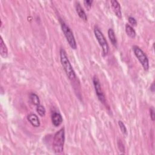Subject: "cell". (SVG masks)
<instances>
[{
  "mask_svg": "<svg viewBox=\"0 0 155 155\" xmlns=\"http://www.w3.org/2000/svg\"><path fill=\"white\" fill-rule=\"evenodd\" d=\"M128 20H129V23H130L131 26H136L137 25V21H136V19H135L134 18H133V17L130 16L129 18V19H128Z\"/></svg>",
  "mask_w": 155,
  "mask_h": 155,
  "instance_id": "obj_19",
  "label": "cell"
},
{
  "mask_svg": "<svg viewBox=\"0 0 155 155\" xmlns=\"http://www.w3.org/2000/svg\"><path fill=\"white\" fill-rule=\"evenodd\" d=\"M60 60L61 64L64 68V69L66 73L67 76L71 80L73 81L76 79V74L73 70V68L71 64V62L68 58L66 51L64 48H61L60 51Z\"/></svg>",
  "mask_w": 155,
  "mask_h": 155,
  "instance_id": "obj_1",
  "label": "cell"
},
{
  "mask_svg": "<svg viewBox=\"0 0 155 155\" xmlns=\"http://www.w3.org/2000/svg\"><path fill=\"white\" fill-rule=\"evenodd\" d=\"M151 91H152L153 92H154V83H153L152 85H151Z\"/></svg>",
  "mask_w": 155,
  "mask_h": 155,
  "instance_id": "obj_21",
  "label": "cell"
},
{
  "mask_svg": "<svg viewBox=\"0 0 155 155\" xmlns=\"http://www.w3.org/2000/svg\"><path fill=\"white\" fill-rule=\"evenodd\" d=\"M94 33L99 45L102 48L103 55H107L109 51V47L104 35H103L102 32L96 26H95L94 28Z\"/></svg>",
  "mask_w": 155,
  "mask_h": 155,
  "instance_id": "obj_4",
  "label": "cell"
},
{
  "mask_svg": "<svg viewBox=\"0 0 155 155\" xmlns=\"http://www.w3.org/2000/svg\"><path fill=\"white\" fill-rule=\"evenodd\" d=\"M150 117H151V120H153V121H154V118H155V114H154V110L153 108L150 109Z\"/></svg>",
  "mask_w": 155,
  "mask_h": 155,
  "instance_id": "obj_20",
  "label": "cell"
},
{
  "mask_svg": "<svg viewBox=\"0 0 155 155\" xmlns=\"http://www.w3.org/2000/svg\"><path fill=\"white\" fill-rule=\"evenodd\" d=\"M126 32L127 35L131 38H134L136 37V33L133 28L129 24H127L126 25Z\"/></svg>",
  "mask_w": 155,
  "mask_h": 155,
  "instance_id": "obj_14",
  "label": "cell"
},
{
  "mask_svg": "<svg viewBox=\"0 0 155 155\" xmlns=\"http://www.w3.org/2000/svg\"><path fill=\"white\" fill-rule=\"evenodd\" d=\"M65 142V129L62 128L54 135L53 141V149L55 153H60L63 151Z\"/></svg>",
  "mask_w": 155,
  "mask_h": 155,
  "instance_id": "obj_2",
  "label": "cell"
},
{
  "mask_svg": "<svg viewBox=\"0 0 155 155\" xmlns=\"http://www.w3.org/2000/svg\"><path fill=\"white\" fill-rule=\"evenodd\" d=\"M111 6L113 12H115V15L118 17L119 18H121L122 17V12H121V8H120V4L118 1L116 0H113L110 1Z\"/></svg>",
  "mask_w": 155,
  "mask_h": 155,
  "instance_id": "obj_7",
  "label": "cell"
},
{
  "mask_svg": "<svg viewBox=\"0 0 155 155\" xmlns=\"http://www.w3.org/2000/svg\"><path fill=\"white\" fill-rule=\"evenodd\" d=\"M92 3H93L92 0H85V1H84V4L85 6L87 9H90L91 8Z\"/></svg>",
  "mask_w": 155,
  "mask_h": 155,
  "instance_id": "obj_18",
  "label": "cell"
},
{
  "mask_svg": "<svg viewBox=\"0 0 155 155\" xmlns=\"http://www.w3.org/2000/svg\"><path fill=\"white\" fill-rule=\"evenodd\" d=\"M29 99L32 104H33V105H35L37 106L40 105V100L39 96L36 93H30L29 95Z\"/></svg>",
  "mask_w": 155,
  "mask_h": 155,
  "instance_id": "obj_12",
  "label": "cell"
},
{
  "mask_svg": "<svg viewBox=\"0 0 155 155\" xmlns=\"http://www.w3.org/2000/svg\"><path fill=\"white\" fill-rule=\"evenodd\" d=\"M118 148L119 149V151L123 153H125V147L121 140H119L118 141Z\"/></svg>",
  "mask_w": 155,
  "mask_h": 155,
  "instance_id": "obj_17",
  "label": "cell"
},
{
  "mask_svg": "<svg viewBox=\"0 0 155 155\" xmlns=\"http://www.w3.org/2000/svg\"><path fill=\"white\" fill-rule=\"evenodd\" d=\"M27 119L29 123L35 127H38L40 126V122L38 117L33 113H30L27 116Z\"/></svg>",
  "mask_w": 155,
  "mask_h": 155,
  "instance_id": "obj_9",
  "label": "cell"
},
{
  "mask_svg": "<svg viewBox=\"0 0 155 155\" xmlns=\"http://www.w3.org/2000/svg\"><path fill=\"white\" fill-rule=\"evenodd\" d=\"M118 125H119V128H120V130H121L122 133L124 134L127 135V128H126L125 124H124V123L123 121H121V120H119V121H118Z\"/></svg>",
  "mask_w": 155,
  "mask_h": 155,
  "instance_id": "obj_16",
  "label": "cell"
},
{
  "mask_svg": "<svg viewBox=\"0 0 155 155\" xmlns=\"http://www.w3.org/2000/svg\"><path fill=\"white\" fill-rule=\"evenodd\" d=\"M133 50L135 56L142 64L144 69L145 71H148L149 68L148 59L143 50L137 46H134L133 47Z\"/></svg>",
  "mask_w": 155,
  "mask_h": 155,
  "instance_id": "obj_5",
  "label": "cell"
},
{
  "mask_svg": "<svg viewBox=\"0 0 155 155\" xmlns=\"http://www.w3.org/2000/svg\"><path fill=\"white\" fill-rule=\"evenodd\" d=\"M51 121L55 127L60 126L62 123V117L61 115L57 112H54L51 115Z\"/></svg>",
  "mask_w": 155,
  "mask_h": 155,
  "instance_id": "obj_8",
  "label": "cell"
},
{
  "mask_svg": "<svg viewBox=\"0 0 155 155\" xmlns=\"http://www.w3.org/2000/svg\"><path fill=\"white\" fill-rule=\"evenodd\" d=\"M37 112L39 115L41 117H43L46 115V109L41 105H38L37 107Z\"/></svg>",
  "mask_w": 155,
  "mask_h": 155,
  "instance_id": "obj_15",
  "label": "cell"
},
{
  "mask_svg": "<svg viewBox=\"0 0 155 155\" xmlns=\"http://www.w3.org/2000/svg\"><path fill=\"white\" fill-rule=\"evenodd\" d=\"M108 35H109V38L110 39V42L112 43V44L114 46H116L117 45V40L115 36V33L114 30H113V29L110 28L108 30Z\"/></svg>",
  "mask_w": 155,
  "mask_h": 155,
  "instance_id": "obj_13",
  "label": "cell"
},
{
  "mask_svg": "<svg viewBox=\"0 0 155 155\" xmlns=\"http://www.w3.org/2000/svg\"><path fill=\"white\" fill-rule=\"evenodd\" d=\"M0 54L3 58H6L8 55V49L2 37L1 38V43H0Z\"/></svg>",
  "mask_w": 155,
  "mask_h": 155,
  "instance_id": "obj_11",
  "label": "cell"
},
{
  "mask_svg": "<svg viewBox=\"0 0 155 155\" xmlns=\"http://www.w3.org/2000/svg\"><path fill=\"white\" fill-rule=\"evenodd\" d=\"M93 83L95 89V91H96V95L98 96L99 100L104 104H106V100L105 95H104V93H103V91L102 90L100 81L96 76H95L93 78Z\"/></svg>",
  "mask_w": 155,
  "mask_h": 155,
  "instance_id": "obj_6",
  "label": "cell"
},
{
  "mask_svg": "<svg viewBox=\"0 0 155 155\" xmlns=\"http://www.w3.org/2000/svg\"><path fill=\"white\" fill-rule=\"evenodd\" d=\"M75 7H76V12L78 13V15H79V16L80 17V18L86 21L87 20V15H86V13L85 12V11L83 10L82 7H81L80 3L79 2H76V4H75Z\"/></svg>",
  "mask_w": 155,
  "mask_h": 155,
  "instance_id": "obj_10",
  "label": "cell"
},
{
  "mask_svg": "<svg viewBox=\"0 0 155 155\" xmlns=\"http://www.w3.org/2000/svg\"><path fill=\"white\" fill-rule=\"evenodd\" d=\"M60 23L61 26V29L62 30L64 34V35L67 39V42L69 44L70 46L73 48V49H76L77 47L76 43L75 41V37L73 35V33L71 29V28L68 27L67 24L62 20H60Z\"/></svg>",
  "mask_w": 155,
  "mask_h": 155,
  "instance_id": "obj_3",
  "label": "cell"
}]
</instances>
